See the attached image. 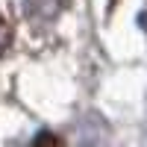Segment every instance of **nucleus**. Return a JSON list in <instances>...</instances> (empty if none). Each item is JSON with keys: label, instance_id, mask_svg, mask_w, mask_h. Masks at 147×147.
<instances>
[{"label": "nucleus", "instance_id": "nucleus-1", "mask_svg": "<svg viewBox=\"0 0 147 147\" xmlns=\"http://www.w3.org/2000/svg\"><path fill=\"white\" fill-rule=\"evenodd\" d=\"M9 41H12V30H9V24L0 18V56L6 53V47H9Z\"/></svg>", "mask_w": 147, "mask_h": 147}]
</instances>
